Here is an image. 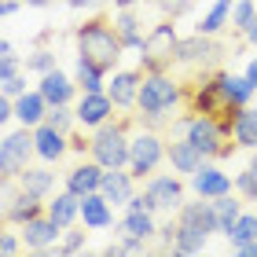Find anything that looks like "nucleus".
<instances>
[{
  "mask_svg": "<svg viewBox=\"0 0 257 257\" xmlns=\"http://www.w3.org/2000/svg\"><path fill=\"white\" fill-rule=\"evenodd\" d=\"M188 103V88L184 81L173 77V70H158V74H144V88H140V103H136V121L147 128H162L169 125V114Z\"/></svg>",
  "mask_w": 257,
  "mask_h": 257,
  "instance_id": "1",
  "label": "nucleus"
},
{
  "mask_svg": "<svg viewBox=\"0 0 257 257\" xmlns=\"http://www.w3.org/2000/svg\"><path fill=\"white\" fill-rule=\"evenodd\" d=\"M74 44H77L81 59L99 66L103 74H114L118 63H121V55H125V44L118 37V30H114V22L103 19V15H92V19L81 22L74 30Z\"/></svg>",
  "mask_w": 257,
  "mask_h": 257,
  "instance_id": "2",
  "label": "nucleus"
},
{
  "mask_svg": "<svg viewBox=\"0 0 257 257\" xmlns=\"http://www.w3.org/2000/svg\"><path fill=\"white\" fill-rule=\"evenodd\" d=\"M169 136H188L206 158H217V151L231 136V121H220V118L202 114V110H184L169 121Z\"/></svg>",
  "mask_w": 257,
  "mask_h": 257,
  "instance_id": "3",
  "label": "nucleus"
},
{
  "mask_svg": "<svg viewBox=\"0 0 257 257\" xmlns=\"http://www.w3.org/2000/svg\"><path fill=\"white\" fill-rule=\"evenodd\" d=\"M92 147L88 158H96L103 169H125L128 166V144H133V121L128 118H110L107 125L92 128Z\"/></svg>",
  "mask_w": 257,
  "mask_h": 257,
  "instance_id": "4",
  "label": "nucleus"
},
{
  "mask_svg": "<svg viewBox=\"0 0 257 257\" xmlns=\"http://www.w3.org/2000/svg\"><path fill=\"white\" fill-rule=\"evenodd\" d=\"M177 19H166L155 22V26L147 30V41L144 48H140V70L144 74H158V70H173L177 66V48H180V33L173 26Z\"/></svg>",
  "mask_w": 257,
  "mask_h": 257,
  "instance_id": "5",
  "label": "nucleus"
},
{
  "mask_svg": "<svg viewBox=\"0 0 257 257\" xmlns=\"http://www.w3.org/2000/svg\"><path fill=\"white\" fill-rule=\"evenodd\" d=\"M169 155V140L158 133V128L140 125L133 133V144H128V169H133L136 180H147L162 169V162Z\"/></svg>",
  "mask_w": 257,
  "mask_h": 257,
  "instance_id": "6",
  "label": "nucleus"
},
{
  "mask_svg": "<svg viewBox=\"0 0 257 257\" xmlns=\"http://www.w3.org/2000/svg\"><path fill=\"white\" fill-rule=\"evenodd\" d=\"M44 209H48V198L19 188V180H0V217H4V224L22 228L26 220L41 217Z\"/></svg>",
  "mask_w": 257,
  "mask_h": 257,
  "instance_id": "7",
  "label": "nucleus"
},
{
  "mask_svg": "<svg viewBox=\"0 0 257 257\" xmlns=\"http://www.w3.org/2000/svg\"><path fill=\"white\" fill-rule=\"evenodd\" d=\"M33 158H37V144H33L30 125L8 128V133L0 136V180H15Z\"/></svg>",
  "mask_w": 257,
  "mask_h": 257,
  "instance_id": "8",
  "label": "nucleus"
},
{
  "mask_svg": "<svg viewBox=\"0 0 257 257\" xmlns=\"http://www.w3.org/2000/svg\"><path fill=\"white\" fill-rule=\"evenodd\" d=\"M220 55H224V44L209 33H191V37H180V48H177V66L184 70H195V74H206V70H217Z\"/></svg>",
  "mask_w": 257,
  "mask_h": 257,
  "instance_id": "9",
  "label": "nucleus"
},
{
  "mask_svg": "<svg viewBox=\"0 0 257 257\" xmlns=\"http://www.w3.org/2000/svg\"><path fill=\"white\" fill-rule=\"evenodd\" d=\"M188 110H202V114H213V118H220V121H231L235 107H231V103L224 99V92H220L217 70H206V74H198V81H191Z\"/></svg>",
  "mask_w": 257,
  "mask_h": 257,
  "instance_id": "10",
  "label": "nucleus"
},
{
  "mask_svg": "<svg viewBox=\"0 0 257 257\" xmlns=\"http://www.w3.org/2000/svg\"><path fill=\"white\" fill-rule=\"evenodd\" d=\"M144 195L151 198V209H155V213H169V217H177V209L188 202V188H184L180 173H173V169L147 177L144 180Z\"/></svg>",
  "mask_w": 257,
  "mask_h": 257,
  "instance_id": "11",
  "label": "nucleus"
},
{
  "mask_svg": "<svg viewBox=\"0 0 257 257\" xmlns=\"http://www.w3.org/2000/svg\"><path fill=\"white\" fill-rule=\"evenodd\" d=\"M22 231V242H26V250H33V253H59V239H63V224H55V220L48 217V213H41V217H33V220H26V224L19 228Z\"/></svg>",
  "mask_w": 257,
  "mask_h": 257,
  "instance_id": "12",
  "label": "nucleus"
},
{
  "mask_svg": "<svg viewBox=\"0 0 257 257\" xmlns=\"http://www.w3.org/2000/svg\"><path fill=\"white\" fill-rule=\"evenodd\" d=\"M74 110H77V128H85V133L107 125L110 118H118V107H114V99L107 92H81Z\"/></svg>",
  "mask_w": 257,
  "mask_h": 257,
  "instance_id": "13",
  "label": "nucleus"
},
{
  "mask_svg": "<svg viewBox=\"0 0 257 257\" xmlns=\"http://www.w3.org/2000/svg\"><path fill=\"white\" fill-rule=\"evenodd\" d=\"M140 88H144V70H114V74H107V96L114 99V107H118L121 114L125 110H136L140 103Z\"/></svg>",
  "mask_w": 257,
  "mask_h": 257,
  "instance_id": "14",
  "label": "nucleus"
},
{
  "mask_svg": "<svg viewBox=\"0 0 257 257\" xmlns=\"http://www.w3.org/2000/svg\"><path fill=\"white\" fill-rule=\"evenodd\" d=\"M188 188H191L198 198H217V195L235 191V180H231L228 173L220 169L213 158H209V162H202V169H195L191 177H188Z\"/></svg>",
  "mask_w": 257,
  "mask_h": 257,
  "instance_id": "15",
  "label": "nucleus"
},
{
  "mask_svg": "<svg viewBox=\"0 0 257 257\" xmlns=\"http://www.w3.org/2000/svg\"><path fill=\"white\" fill-rule=\"evenodd\" d=\"M33 144H37V162H48V166H59L70 155V133L55 128L48 121H41L33 128Z\"/></svg>",
  "mask_w": 257,
  "mask_h": 257,
  "instance_id": "16",
  "label": "nucleus"
},
{
  "mask_svg": "<svg viewBox=\"0 0 257 257\" xmlns=\"http://www.w3.org/2000/svg\"><path fill=\"white\" fill-rule=\"evenodd\" d=\"M37 88H41V96L48 99V107H59V103H77V96H81L77 77L66 74V70H59V66H55L52 74H41V77H37Z\"/></svg>",
  "mask_w": 257,
  "mask_h": 257,
  "instance_id": "17",
  "label": "nucleus"
},
{
  "mask_svg": "<svg viewBox=\"0 0 257 257\" xmlns=\"http://www.w3.org/2000/svg\"><path fill=\"white\" fill-rule=\"evenodd\" d=\"M177 220L184 228H191V231H198V235H217V213H213V202L209 198H191V202H184L180 209H177Z\"/></svg>",
  "mask_w": 257,
  "mask_h": 257,
  "instance_id": "18",
  "label": "nucleus"
},
{
  "mask_svg": "<svg viewBox=\"0 0 257 257\" xmlns=\"http://www.w3.org/2000/svg\"><path fill=\"white\" fill-rule=\"evenodd\" d=\"M103 169L96 158H85V162H77V166H70L63 173V188L66 191H74V195H92V191H99V184H103Z\"/></svg>",
  "mask_w": 257,
  "mask_h": 257,
  "instance_id": "19",
  "label": "nucleus"
},
{
  "mask_svg": "<svg viewBox=\"0 0 257 257\" xmlns=\"http://www.w3.org/2000/svg\"><path fill=\"white\" fill-rule=\"evenodd\" d=\"M166 162H169L173 173H180V177H191V173L202 169V162H209V158L191 144L188 136H169V155H166Z\"/></svg>",
  "mask_w": 257,
  "mask_h": 257,
  "instance_id": "20",
  "label": "nucleus"
},
{
  "mask_svg": "<svg viewBox=\"0 0 257 257\" xmlns=\"http://www.w3.org/2000/svg\"><path fill=\"white\" fill-rule=\"evenodd\" d=\"M110 22L118 30V37L125 44V52H140L147 41V30H144V19H140L136 8H125V11H110Z\"/></svg>",
  "mask_w": 257,
  "mask_h": 257,
  "instance_id": "21",
  "label": "nucleus"
},
{
  "mask_svg": "<svg viewBox=\"0 0 257 257\" xmlns=\"http://www.w3.org/2000/svg\"><path fill=\"white\" fill-rule=\"evenodd\" d=\"M81 224L88 231H107L114 228V202L103 198V191H92L81 198Z\"/></svg>",
  "mask_w": 257,
  "mask_h": 257,
  "instance_id": "22",
  "label": "nucleus"
},
{
  "mask_svg": "<svg viewBox=\"0 0 257 257\" xmlns=\"http://www.w3.org/2000/svg\"><path fill=\"white\" fill-rule=\"evenodd\" d=\"M99 191H103V198L107 202H114V206H125L128 198L136 195V177H133V169H107L103 173V184H99Z\"/></svg>",
  "mask_w": 257,
  "mask_h": 257,
  "instance_id": "23",
  "label": "nucleus"
},
{
  "mask_svg": "<svg viewBox=\"0 0 257 257\" xmlns=\"http://www.w3.org/2000/svg\"><path fill=\"white\" fill-rule=\"evenodd\" d=\"M217 81H220V92H224V99L231 103V107H250L253 96H257V88H253V81L246 74H231V70H217Z\"/></svg>",
  "mask_w": 257,
  "mask_h": 257,
  "instance_id": "24",
  "label": "nucleus"
},
{
  "mask_svg": "<svg viewBox=\"0 0 257 257\" xmlns=\"http://www.w3.org/2000/svg\"><path fill=\"white\" fill-rule=\"evenodd\" d=\"M15 180H19V188H26L33 195H41V198H52V191H55V169L48 166V162H37V166L30 162Z\"/></svg>",
  "mask_w": 257,
  "mask_h": 257,
  "instance_id": "25",
  "label": "nucleus"
},
{
  "mask_svg": "<svg viewBox=\"0 0 257 257\" xmlns=\"http://www.w3.org/2000/svg\"><path fill=\"white\" fill-rule=\"evenodd\" d=\"M55 224H63V228H74L77 220H81V195H74V191H55L52 198H48V209H44Z\"/></svg>",
  "mask_w": 257,
  "mask_h": 257,
  "instance_id": "26",
  "label": "nucleus"
},
{
  "mask_svg": "<svg viewBox=\"0 0 257 257\" xmlns=\"http://www.w3.org/2000/svg\"><path fill=\"white\" fill-rule=\"evenodd\" d=\"M15 114H19V125H30V128H37L48 118V99L41 96V88H26L22 96H15Z\"/></svg>",
  "mask_w": 257,
  "mask_h": 257,
  "instance_id": "27",
  "label": "nucleus"
},
{
  "mask_svg": "<svg viewBox=\"0 0 257 257\" xmlns=\"http://www.w3.org/2000/svg\"><path fill=\"white\" fill-rule=\"evenodd\" d=\"M231 140L242 151H257V107H239L231 114Z\"/></svg>",
  "mask_w": 257,
  "mask_h": 257,
  "instance_id": "28",
  "label": "nucleus"
},
{
  "mask_svg": "<svg viewBox=\"0 0 257 257\" xmlns=\"http://www.w3.org/2000/svg\"><path fill=\"white\" fill-rule=\"evenodd\" d=\"M118 235H136V239H155L158 235V213L155 209H140V213H128L118 220Z\"/></svg>",
  "mask_w": 257,
  "mask_h": 257,
  "instance_id": "29",
  "label": "nucleus"
},
{
  "mask_svg": "<svg viewBox=\"0 0 257 257\" xmlns=\"http://www.w3.org/2000/svg\"><path fill=\"white\" fill-rule=\"evenodd\" d=\"M231 4L235 0H213L206 11H202V19H198V33H209V37H220L224 30H231Z\"/></svg>",
  "mask_w": 257,
  "mask_h": 257,
  "instance_id": "30",
  "label": "nucleus"
},
{
  "mask_svg": "<svg viewBox=\"0 0 257 257\" xmlns=\"http://www.w3.org/2000/svg\"><path fill=\"white\" fill-rule=\"evenodd\" d=\"M209 202H213V213H217V235H228L231 224H235L239 213H242V195L239 191H228V195L209 198Z\"/></svg>",
  "mask_w": 257,
  "mask_h": 257,
  "instance_id": "31",
  "label": "nucleus"
},
{
  "mask_svg": "<svg viewBox=\"0 0 257 257\" xmlns=\"http://www.w3.org/2000/svg\"><path fill=\"white\" fill-rule=\"evenodd\" d=\"M74 77H77V88L81 92H107V74H103L99 66L85 63L81 55L74 59Z\"/></svg>",
  "mask_w": 257,
  "mask_h": 257,
  "instance_id": "32",
  "label": "nucleus"
},
{
  "mask_svg": "<svg viewBox=\"0 0 257 257\" xmlns=\"http://www.w3.org/2000/svg\"><path fill=\"white\" fill-rule=\"evenodd\" d=\"M206 235H198V231L191 228H184L180 220H177V246H173V253H180V257H191V253H202L206 250Z\"/></svg>",
  "mask_w": 257,
  "mask_h": 257,
  "instance_id": "33",
  "label": "nucleus"
},
{
  "mask_svg": "<svg viewBox=\"0 0 257 257\" xmlns=\"http://www.w3.org/2000/svg\"><path fill=\"white\" fill-rule=\"evenodd\" d=\"M235 191L246 198V202H257V151H253V158L235 173Z\"/></svg>",
  "mask_w": 257,
  "mask_h": 257,
  "instance_id": "34",
  "label": "nucleus"
},
{
  "mask_svg": "<svg viewBox=\"0 0 257 257\" xmlns=\"http://www.w3.org/2000/svg\"><path fill=\"white\" fill-rule=\"evenodd\" d=\"M231 246H239V242H250V239H257V213H250V209H242L239 213V220L231 224V231L224 235Z\"/></svg>",
  "mask_w": 257,
  "mask_h": 257,
  "instance_id": "35",
  "label": "nucleus"
},
{
  "mask_svg": "<svg viewBox=\"0 0 257 257\" xmlns=\"http://www.w3.org/2000/svg\"><path fill=\"white\" fill-rule=\"evenodd\" d=\"M253 19H257V4H253V0H235V4H231V33L246 37V30L253 26Z\"/></svg>",
  "mask_w": 257,
  "mask_h": 257,
  "instance_id": "36",
  "label": "nucleus"
},
{
  "mask_svg": "<svg viewBox=\"0 0 257 257\" xmlns=\"http://www.w3.org/2000/svg\"><path fill=\"white\" fill-rule=\"evenodd\" d=\"M55 66H59V63H55V52L52 48H33L30 55H26V70H30V74H52V70Z\"/></svg>",
  "mask_w": 257,
  "mask_h": 257,
  "instance_id": "37",
  "label": "nucleus"
},
{
  "mask_svg": "<svg viewBox=\"0 0 257 257\" xmlns=\"http://www.w3.org/2000/svg\"><path fill=\"white\" fill-rule=\"evenodd\" d=\"M88 246V228L85 224H81V231H74V228H66L63 231V239H59V253H81V250H85Z\"/></svg>",
  "mask_w": 257,
  "mask_h": 257,
  "instance_id": "38",
  "label": "nucleus"
},
{
  "mask_svg": "<svg viewBox=\"0 0 257 257\" xmlns=\"http://www.w3.org/2000/svg\"><path fill=\"white\" fill-rule=\"evenodd\" d=\"M151 8H158L166 19H184L188 11L195 8V0H147Z\"/></svg>",
  "mask_w": 257,
  "mask_h": 257,
  "instance_id": "39",
  "label": "nucleus"
},
{
  "mask_svg": "<svg viewBox=\"0 0 257 257\" xmlns=\"http://www.w3.org/2000/svg\"><path fill=\"white\" fill-rule=\"evenodd\" d=\"M22 246H26V242H22V231H11V224L0 231V253L4 257H15Z\"/></svg>",
  "mask_w": 257,
  "mask_h": 257,
  "instance_id": "40",
  "label": "nucleus"
},
{
  "mask_svg": "<svg viewBox=\"0 0 257 257\" xmlns=\"http://www.w3.org/2000/svg\"><path fill=\"white\" fill-rule=\"evenodd\" d=\"M158 250L162 253H173V246H177V220H166V224H158Z\"/></svg>",
  "mask_w": 257,
  "mask_h": 257,
  "instance_id": "41",
  "label": "nucleus"
},
{
  "mask_svg": "<svg viewBox=\"0 0 257 257\" xmlns=\"http://www.w3.org/2000/svg\"><path fill=\"white\" fill-rule=\"evenodd\" d=\"M22 92H26V70H19L11 77H0V96H22Z\"/></svg>",
  "mask_w": 257,
  "mask_h": 257,
  "instance_id": "42",
  "label": "nucleus"
},
{
  "mask_svg": "<svg viewBox=\"0 0 257 257\" xmlns=\"http://www.w3.org/2000/svg\"><path fill=\"white\" fill-rule=\"evenodd\" d=\"M92 147V136H85V128H74L70 133V155H88Z\"/></svg>",
  "mask_w": 257,
  "mask_h": 257,
  "instance_id": "43",
  "label": "nucleus"
},
{
  "mask_svg": "<svg viewBox=\"0 0 257 257\" xmlns=\"http://www.w3.org/2000/svg\"><path fill=\"white\" fill-rule=\"evenodd\" d=\"M118 250H121V253H144V250H147V239H136V235H118Z\"/></svg>",
  "mask_w": 257,
  "mask_h": 257,
  "instance_id": "44",
  "label": "nucleus"
},
{
  "mask_svg": "<svg viewBox=\"0 0 257 257\" xmlns=\"http://www.w3.org/2000/svg\"><path fill=\"white\" fill-rule=\"evenodd\" d=\"M11 121H19V114H15V96H0V125H11Z\"/></svg>",
  "mask_w": 257,
  "mask_h": 257,
  "instance_id": "45",
  "label": "nucleus"
},
{
  "mask_svg": "<svg viewBox=\"0 0 257 257\" xmlns=\"http://www.w3.org/2000/svg\"><path fill=\"white\" fill-rule=\"evenodd\" d=\"M22 63H19V55H0V77H11V74H19Z\"/></svg>",
  "mask_w": 257,
  "mask_h": 257,
  "instance_id": "46",
  "label": "nucleus"
},
{
  "mask_svg": "<svg viewBox=\"0 0 257 257\" xmlns=\"http://www.w3.org/2000/svg\"><path fill=\"white\" fill-rule=\"evenodd\" d=\"M125 209H128V213H140V209H151V198H147L144 191H136V195H133V198L125 202Z\"/></svg>",
  "mask_w": 257,
  "mask_h": 257,
  "instance_id": "47",
  "label": "nucleus"
},
{
  "mask_svg": "<svg viewBox=\"0 0 257 257\" xmlns=\"http://www.w3.org/2000/svg\"><path fill=\"white\" fill-rule=\"evenodd\" d=\"M19 8H26V4H22V0H0V19H11Z\"/></svg>",
  "mask_w": 257,
  "mask_h": 257,
  "instance_id": "48",
  "label": "nucleus"
},
{
  "mask_svg": "<svg viewBox=\"0 0 257 257\" xmlns=\"http://www.w3.org/2000/svg\"><path fill=\"white\" fill-rule=\"evenodd\" d=\"M103 0H66V8L70 11H92V8H99Z\"/></svg>",
  "mask_w": 257,
  "mask_h": 257,
  "instance_id": "49",
  "label": "nucleus"
},
{
  "mask_svg": "<svg viewBox=\"0 0 257 257\" xmlns=\"http://www.w3.org/2000/svg\"><path fill=\"white\" fill-rule=\"evenodd\" d=\"M235 253H239V257H257V239H250V242H239V246H235Z\"/></svg>",
  "mask_w": 257,
  "mask_h": 257,
  "instance_id": "50",
  "label": "nucleus"
},
{
  "mask_svg": "<svg viewBox=\"0 0 257 257\" xmlns=\"http://www.w3.org/2000/svg\"><path fill=\"white\" fill-rule=\"evenodd\" d=\"M242 74H246V77L253 81V88H257V55H250V59H246V66H242Z\"/></svg>",
  "mask_w": 257,
  "mask_h": 257,
  "instance_id": "51",
  "label": "nucleus"
},
{
  "mask_svg": "<svg viewBox=\"0 0 257 257\" xmlns=\"http://www.w3.org/2000/svg\"><path fill=\"white\" fill-rule=\"evenodd\" d=\"M242 41H246V44H250V48H257V19H253V26L246 30V37H242Z\"/></svg>",
  "mask_w": 257,
  "mask_h": 257,
  "instance_id": "52",
  "label": "nucleus"
},
{
  "mask_svg": "<svg viewBox=\"0 0 257 257\" xmlns=\"http://www.w3.org/2000/svg\"><path fill=\"white\" fill-rule=\"evenodd\" d=\"M136 4H140V0H110L114 11H125V8H136Z\"/></svg>",
  "mask_w": 257,
  "mask_h": 257,
  "instance_id": "53",
  "label": "nucleus"
},
{
  "mask_svg": "<svg viewBox=\"0 0 257 257\" xmlns=\"http://www.w3.org/2000/svg\"><path fill=\"white\" fill-rule=\"evenodd\" d=\"M22 4H26V8H52L55 0H22Z\"/></svg>",
  "mask_w": 257,
  "mask_h": 257,
  "instance_id": "54",
  "label": "nucleus"
},
{
  "mask_svg": "<svg viewBox=\"0 0 257 257\" xmlns=\"http://www.w3.org/2000/svg\"><path fill=\"white\" fill-rule=\"evenodd\" d=\"M103 4H110V0H103Z\"/></svg>",
  "mask_w": 257,
  "mask_h": 257,
  "instance_id": "55",
  "label": "nucleus"
}]
</instances>
